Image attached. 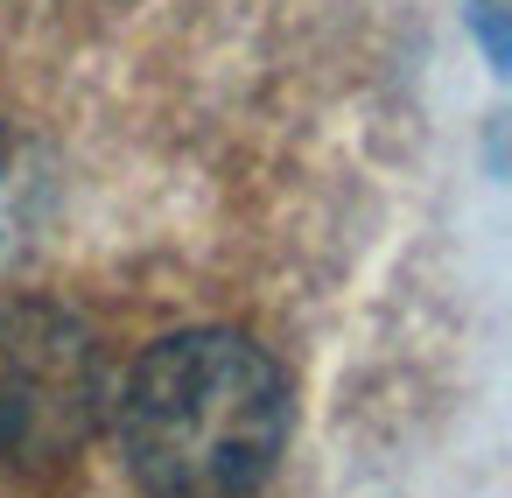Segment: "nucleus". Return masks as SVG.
<instances>
[{
	"label": "nucleus",
	"instance_id": "f257e3e1",
	"mask_svg": "<svg viewBox=\"0 0 512 498\" xmlns=\"http://www.w3.org/2000/svg\"><path fill=\"white\" fill-rule=\"evenodd\" d=\"M113 421L148 498H253L288 449V379L239 330H176L134 358Z\"/></svg>",
	"mask_w": 512,
	"mask_h": 498
},
{
	"label": "nucleus",
	"instance_id": "f03ea898",
	"mask_svg": "<svg viewBox=\"0 0 512 498\" xmlns=\"http://www.w3.org/2000/svg\"><path fill=\"white\" fill-rule=\"evenodd\" d=\"M106 414V351L64 302H0V463L57 470Z\"/></svg>",
	"mask_w": 512,
	"mask_h": 498
},
{
	"label": "nucleus",
	"instance_id": "7ed1b4c3",
	"mask_svg": "<svg viewBox=\"0 0 512 498\" xmlns=\"http://www.w3.org/2000/svg\"><path fill=\"white\" fill-rule=\"evenodd\" d=\"M477 22H484V50H491V64L505 71V29H498V0H477Z\"/></svg>",
	"mask_w": 512,
	"mask_h": 498
}]
</instances>
